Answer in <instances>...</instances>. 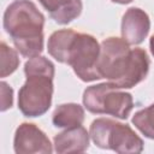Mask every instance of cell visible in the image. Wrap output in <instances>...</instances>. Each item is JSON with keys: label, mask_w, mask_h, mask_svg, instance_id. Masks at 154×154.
<instances>
[{"label": "cell", "mask_w": 154, "mask_h": 154, "mask_svg": "<svg viewBox=\"0 0 154 154\" xmlns=\"http://www.w3.org/2000/svg\"><path fill=\"white\" fill-rule=\"evenodd\" d=\"M149 45H150V51H152V54L154 55V35L150 37V42H149Z\"/></svg>", "instance_id": "e0dca14e"}, {"label": "cell", "mask_w": 154, "mask_h": 154, "mask_svg": "<svg viewBox=\"0 0 154 154\" xmlns=\"http://www.w3.org/2000/svg\"><path fill=\"white\" fill-rule=\"evenodd\" d=\"M83 103L91 113L111 114L120 119H126L134 107L131 95L117 90L108 82L88 87L83 94Z\"/></svg>", "instance_id": "277c9868"}, {"label": "cell", "mask_w": 154, "mask_h": 154, "mask_svg": "<svg viewBox=\"0 0 154 154\" xmlns=\"http://www.w3.org/2000/svg\"><path fill=\"white\" fill-rule=\"evenodd\" d=\"M84 111L77 103H65L55 108L53 113V124L58 128H75L82 125Z\"/></svg>", "instance_id": "7c38bea8"}, {"label": "cell", "mask_w": 154, "mask_h": 154, "mask_svg": "<svg viewBox=\"0 0 154 154\" xmlns=\"http://www.w3.org/2000/svg\"><path fill=\"white\" fill-rule=\"evenodd\" d=\"M89 135L93 142L103 149L117 153H141L143 141L126 124L100 118L91 123Z\"/></svg>", "instance_id": "3957f363"}, {"label": "cell", "mask_w": 154, "mask_h": 154, "mask_svg": "<svg viewBox=\"0 0 154 154\" xmlns=\"http://www.w3.org/2000/svg\"><path fill=\"white\" fill-rule=\"evenodd\" d=\"M132 123L144 136L154 140V103L136 112Z\"/></svg>", "instance_id": "4fadbf2b"}, {"label": "cell", "mask_w": 154, "mask_h": 154, "mask_svg": "<svg viewBox=\"0 0 154 154\" xmlns=\"http://www.w3.org/2000/svg\"><path fill=\"white\" fill-rule=\"evenodd\" d=\"M24 72L26 76L31 75H43L54 77V65L45 57H32L24 65Z\"/></svg>", "instance_id": "9a60e30c"}, {"label": "cell", "mask_w": 154, "mask_h": 154, "mask_svg": "<svg viewBox=\"0 0 154 154\" xmlns=\"http://www.w3.org/2000/svg\"><path fill=\"white\" fill-rule=\"evenodd\" d=\"M53 77L43 75L26 76V81L18 94V107L26 117L46 113L52 102Z\"/></svg>", "instance_id": "8992f818"}, {"label": "cell", "mask_w": 154, "mask_h": 154, "mask_svg": "<svg viewBox=\"0 0 154 154\" xmlns=\"http://www.w3.org/2000/svg\"><path fill=\"white\" fill-rule=\"evenodd\" d=\"M57 153H82L89 147V134L83 126L69 128L54 137Z\"/></svg>", "instance_id": "9c48e42d"}, {"label": "cell", "mask_w": 154, "mask_h": 154, "mask_svg": "<svg viewBox=\"0 0 154 154\" xmlns=\"http://www.w3.org/2000/svg\"><path fill=\"white\" fill-rule=\"evenodd\" d=\"M45 17L34 2L16 0L5 11L4 28L23 57L32 58L43 49Z\"/></svg>", "instance_id": "7a4b0ae2"}, {"label": "cell", "mask_w": 154, "mask_h": 154, "mask_svg": "<svg viewBox=\"0 0 154 154\" xmlns=\"http://www.w3.org/2000/svg\"><path fill=\"white\" fill-rule=\"evenodd\" d=\"M59 24H67L82 12L81 0H38Z\"/></svg>", "instance_id": "30bf717a"}, {"label": "cell", "mask_w": 154, "mask_h": 154, "mask_svg": "<svg viewBox=\"0 0 154 154\" xmlns=\"http://www.w3.org/2000/svg\"><path fill=\"white\" fill-rule=\"evenodd\" d=\"M77 32L71 29H63L54 31L48 38V53L60 63H67V55L70 47Z\"/></svg>", "instance_id": "8fae6325"}, {"label": "cell", "mask_w": 154, "mask_h": 154, "mask_svg": "<svg viewBox=\"0 0 154 154\" xmlns=\"http://www.w3.org/2000/svg\"><path fill=\"white\" fill-rule=\"evenodd\" d=\"M150 22L148 14L137 8H129L122 19V36L129 45H138L148 35Z\"/></svg>", "instance_id": "ba28073f"}, {"label": "cell", "mask_w": 154, "mask_h": 154, "mask_svg": "<svg viewBox=\"0 0 154 154\" xmlns=\"http://www.w3.org/2000/svg\"><path fill=\"white\" fill-rule=\"evenodd\" d=\"M1 111H6L12 106V89L7 83L1 82Z\"/></svg>", "instance_id": "2e32d148"}, {"label": "cell", "mask_w": 154, "mask_h": 154, "mask_svg": "<svg viewBox=\"0 0 154 154\" xmlns=\"http://www.w3.org/2000/svg\"><path fill=\"white\" fill-rule=\"evenodd\" d=\"M100 57V46L95 37L88 34H78L72 41L69 51L67 63L82 81L91 82L100 79L97 70Z\"/></svg>", "instance_id": "5b68a950"}, {"label": "cell", "mask_w": 154, "mask_h": 154, "mask_svg": "<svg viewBox=\"0 0 154 154\" xmlns=\"http://www.w3.org/2000/svg\"><path fill=\"white\" fill-rule=\"evenodd\" d=\"M114 2H118V4H128V2H131L132 0H112Z\"/></svg>", "instance_id": "ac0fdd59"}, {"label": "cell", "mask_w": 154, "mask_h": 154, "mask_svg": "<svg viewBox=\"0 0 154 154\" xmlns=\"http://www.w3.org/2000/svg\"><path fill=\"white\" fill-rule=\"evenodd\" d=\"M13 146L17 154L52 153V144L46 134L31 123H23L17 128Z\"/></svg>", "instance_id": "52a82bcc"}, {"label": "cell", "mask_w": 154, "mask_h": 154, "mask_svg": "<svg viewBox=\"0 0 154 154\" xmlns=\"http://www.w3.org/2000/svg\"><path fill=\"white\" fill-rule=\"evenodd\" d=\"M97 70L114 88H132L146 78L149 59L143 49H130L124 38L108 37L100 46Z\"/></svg>", "instance_id": "6da1fadb"}, {"label": "cell", "mask_w": 154, "mask_h": 154, "mask_svg": "<svg viewBox=\"0 0 154 154\" xmlns=\"http://www.w3.org/2000/svg\"><path fill=\"white\" fill-rule=\"evenodd\" d=\"M0 76L6 77L18 67L19 59L14 49L8 47L5 42L0 45Z\"/></svg>", "instance_id": "5bb4252c"}]
</instances>
